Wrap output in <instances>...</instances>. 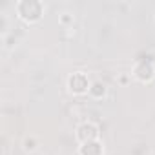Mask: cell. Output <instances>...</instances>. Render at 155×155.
<instances>
[{
  "label": "cell",
  "mask_w": 155,
  "mask_h": 155,
  "mask_svg": "<svg viewBox=\"0 0 155 155\" xmlns=\"http://www.w3.org/2000/svg\"><path fill=\"white\" fill-rule=\"evenodd\" d=\"M15 11L18 15V18H22L28 24L38 22L44 15V4L40 0H20L15 6Z\"/></svg>",
  "instance_id": "cell-1"
},
{
  "label": "cell",
  "mask_w": 155,
  "mask_h": 155,
  "mask_svg": "<svg viewBox=\"0 0 155 155\" xmlns=\"http://www.w3.org/2000/svg\"><path fill=\"white\" fill-rule=\"evenodd\" d=\"M91 82L88 79V75L84 71H75L68 77V90L73 95H86L90 93Z\"/></svg>",
  "instance_id": "cell-2"
},
{
  "label": "cell",
  "mask_w": 155,
  "mask_h": 155,
  "mask_svg": "<svg viewBox=\"0 0 155 155\" xmlns=\"http://www.w3.org/2000/svg\"><path fill=\"white\" fill-rule=\"evenodd\" d=\"M131 75L139 82H151L155 79V64L150 62V60H137L133 64V69H131Z\"/></svg>",
  "instance_id": "cell-3"
},
{
  "label": "cell",
  "mask_w": 155,
  "mask_h": 155,
  "mask_svg": "<svg viewBox=\"0 0 155 155\" xmlns=\"http://www.w3.org/2000/svg\"><path fill=\"white\" fill-rule=\"evenodd\" d=\"M75 139L79 140L81 144L84 142H91V140H99V126L95 122H81L75 130Z\"/></svg>",
  "instance_id": "cell-4"
},
{
  "label": "cell",
  "mask_w": 155,
  "mask_h": 155,
  "mask_svg": "<svg viewBox=\"0 0 155 155\" xmlns=\"http://www.w3.org/2000/svg\"><path fill=\"white\" fill-rule=\"evenodd\" d=\"M79 155H104V146L101 144V140L84 142L79 146Z\"/></svg>",
  "instance_id": "cell-5"
},
{
  "label": "cell",
  "mask_w": 155,
  "mask_h": 155,
  "mask_svg": "<svg viewBox=\"0 0 155 155\" xmlns=\"http://www.w3.org/2000/svg\"><path fill=\"white\" fill-rule=\"evenodd\" d=\"M106 93H108V88H106V84L104 82H101V81H97V82H91V88H90V95L93 97V99H102V97H106Z\"/></svg>",
  "instance_id": "cell-6"
},
{
  "label": "cell",
  "mask_w": 155,
  "mask_h": 155,
  "mask_svg": "<svg viewBox=\"0 0 155 155\" xmlns=\"http://www.w3.org/2000/svg\"><path fill=\"white\" fill-rule=\"evenodd\" d=\"M22 146H24V151L33 153V151H37V148H38V139H37L35 135H28V137L22 140Z\"/></svg>",
  "instance_id": "cell-7"
},
{
  "label": "cell",
  "mask_w": 155,
  "mask_h": 155,
  "mask_svg": "<svg viewBox=\"0 0 155 155\" xmlns=\"http://www.w3.org/2000/svg\"><path fill=\"white\" fill-rule=\"evenodd\" d=\"M60 22H62V24H69V22L73 24V17H71L69 13H64V15L60 17Z\"/></svg>",
  "instance_id": "cell-8"
}]
</instances>
